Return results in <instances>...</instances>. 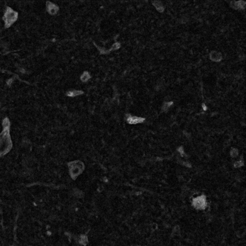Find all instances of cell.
Instances as JSON below:
<instances>
[{"instance_id":"obj_1","label":"cell","mask_w":246,"mask_h":246,"mask_svg":"<svg viewBox=\"0 0 246 246\" xmlns=\"http://www.w3.org/2000/svg\"><path fill=\"white\" fill-rule=\"evenodd\" d=\"M70 175L74 179H76L83 170V164L77 161L70 163L69 164Z\"/></svg>"},{"instance_id":"obj_2","label":"cell","mask_w":246,"mask_h":246,"mask_svg":"<svg viewBox=\"0 0 246 246\" xmlns=\"http://www.w3.org/2000/svg\"><path fill=\"white\" fill-rule=\"evenodd\" d=\"M17 13L13 11L11 9L8 8L4 15V20L6 26H9L17 19Z\"/></svg>"},{"instance_id":"obj_3","label":"cell","mask_w":246,"mask_h":246,"mask_svg":"<svg viewBox=\"0 0 246 246\" xmlns=\"http://www.w3.org/2000/svg\"><path fill=\"white\" fill-rule=\"evenodd\" d=\"M193 203L196 207L198 208L203 207L205 204V199L204 196L198 197L194 199Z\"/></svg>"},{"instance_id":"obj_4","label":"cell","mask_w":246,"mask_h":246,"mask_svg":"<svg viewBox=\"0 0 246 246\" xmlns=\"http://www.w3.org/2000/svg\"><path fill=\"white\" fill-rule=\"evenodd\" d=\"M144 120V118H141V117H132V116H129L128 118V122L129 124H136L143 122Z\"/></svg>"},{"instance_id":"obj_5","label":"cell","mask_w":246,"mask_h":246,"mask_svg":"<svg viewBox=\"0 0 246 246\" xmlns=\"http://www.w3.org/2000/svg\"><path fill=\"white\" fill-rule=\"evenodd\" d=\"M47 7L49 13L52 15L56 14L58 10V8L56 7V6L51 3H49L48 4H47Z\"/></svg>"},{"instance_id":"obj_6","label":"cell","mask_w":246,"mask_h":246,"mask_svg":"<svg viewBox=\"0 0 246 246\" xmlns=\"http://www.w3.org/2000/svg\"><path fill=\"white\" fill-rule=\"evenodd\" d=\"M83 92L81 91H70L68 93V95L70 96H76L78 95H81Z\"/></svg>"},{"instance_id":"obj_7","label":"cell","mask_w":246,"mask_h":246,"mask_svg":"<svg viewBox=\"0 0 246 246\" xmlns=\"http://www.w3.org/2000/svg\"><path fill=\"white\" fill-rule=\"evenodd\" d=\"M90 78L89 74L88 73H85L81 76V79L83 81H86L88 80Z\"/></svg>"},{"instance_id":"obj_8","label":"cell","mask_w":246,"mask_h":246,"mask_svg":"<svg viewBox=\"0 0 246 246\" xmlns=\"http://www.w3.org/2000/svg\"><path fill=\"white\" fill-rule=\"evenodd\" d=\"M231 154L233 157H236V156L238 155V150L235 149V148L233 149L231 151Z\"/></svg>"},{"instance_id":"obj_9","label":"cell","mask_w":246,"mask_h":246,"mask_svg":"<svg viewBox=\"0 0 246 246\" xmlns=\"http://www.w3.org/2000/svg\"><path fill=\"white\" fill-rule=\"evenodd\" d=\"M242 165H243V162L242 161H239V162H236L235 164V167H241Z\"/></svg>"},{"instance_id":"obj_10","label":"cell","mask_w":246,"mask_h":246,"mask_svg":"<svg viewBox=\"0 0 246 246\" xmlns=\"http://www.w3.org/2000/svg\"><path fill=\"white\" fill-rule=\"evenodd\" d=\"M120 47L119 44H118V43H116V44H114L113 46V49H118L119 47Z\"/></svg>"}]
</instances>
